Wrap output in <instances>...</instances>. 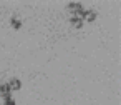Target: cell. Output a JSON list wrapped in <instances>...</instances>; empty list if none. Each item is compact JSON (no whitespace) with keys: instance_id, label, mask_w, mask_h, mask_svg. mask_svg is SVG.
<instances>
[{"instance_id":"4","label":"cell","mask_w":121,"mask_h":105,"mask_svg":"<svg viewBox=\"0 0 121 105\" xmlns=\"http://www.w3.org/2000/svg\"><path fill=\"white\" fill-rule=\"evenodd\" d=\"M9 24H10V29H13V30H20V29L23 27L22 19H20V17H17V15H12V17H10V20H9Z\"/></svg>"},{"instance_id":"1","label":"cell","mask_w":121,"mask_h":105,"mask_svg":"<svg viewBox=\"0 0 121 105\" xmlns=\"http://www.w3.org/2000/svg\"><path fill=\"white\" fill-rule=\"evenodd\" d=\"M65 9L70 14V17H80L81 19V15H83L86 7L81 2H68V4H65Z\"/></svg>"},{"instance_id":"7","label":"cell","mask_w":121,"mask_h":105,"mask_svg":"<svg viewBox=\"0 0 121 105\" xmlns=\"http://www.w3.org/2000/svg\"><path fill=\"white\" fill-rule=\"evenodd\" d=\"M0 105H4V103H0Z\"/></svg>"},{"instance_id":"3","label":"cell","mask_w":121,"mask_h":105,"mask_svg":"<svg viewBox=\"0 0 121 105\" xmlns=\"http://www.w3.org/2000/svg\"><path fill=\"white\" fill-rule=\"evenodd\" d=\"M7 85H9V88H10L12 93L22 90V80H20L18 77H10V78L7 80Z\"/></svg>"},{"instance_id":"5","label":"cell","mask_w":121,"mask_h":105,"mask_svg":"<svg viewBox=\"0 0 121 105\" xmlns=\"http://www.w3.org/2000/svg\"><path fill=\"white\" fill-rule=\"evenodd\" d=\"M68 22H70V25H71L75 30H81V29L85 27V22H83L80 17H70Z\"/></svg>"},{"instance_id":"2","label":"cell","mask_w":121,"mask_h":105,"mask_svg":"<svg viewBox=\"0 0 121 105\" xmlns=\"http://www.w3.org/2000/svg\"><path fill=\"white\" fill-rule=\"evenodd\" d=\"M96 19H98V12H96L95 9H85V12H83V15H81V20H83L85 24H95Z\"/></svg>"},{"instance_id":"6","label":"cell","mask_w":121,"mask_h":105,"mask_svg":"<svg viewBox=\"0 0 121 105\" xmlns=\"http://www.w3.org/2000/svg\"><path fill=\"white\" fill-rule=\"evenodd\" d=\"M4 105H17V102H15V97L13 98H10V100H7V102H2Z\"/></svg>"}]
</instances>
